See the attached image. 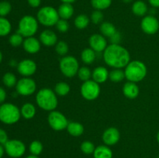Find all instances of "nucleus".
<instances>
[{"label":"nucleus","instance_id":"obj_1","mask_svg":"<svg viewBox=\"0 0 159 158\" xmlns=\"http://www.w3.org/2000/svg\"><path fill=\"white\" fill-rule=\"evenodd\" d=\"M103 59L108 66L121 69L130 60L129 51L120 44H110L103 51Z\"/></svg>","mask_w":159,"mask_h":158},{"label":"nucleus","instance_id":"obj_2","mask_svg":"<svg viewBox=\"0 0 159 158\" xmlns=\"http://www.w3.org/2000/svg\"><path fill=\"white\" fill-rule=\"evenodd\" d=\"M147 67L141 60H132L125 67V78L128 81L139 82L147 75Z\"/></svg>","mask_w":159,"mask_h":158},{"label":"nucleus","instance_id":"obj_3","mask_svg":"<svg viewBox=\"0 0 159 158\" xmlns=\"http://www.w3.org/2000/svg\"><path fill=\"white\" fill-rule=\"evenodd\" d=\"M37 105L45 111H54L57 106L58 101L56 93L50 88H42L36 96Z\"/></svg>","mask_w":159,"mask_h":158},{"label":"nucleus","instance_id":"obj_4","mask_svg":"<svg viewBox=\"0 0 159 158\" xmlns=\"http://www.w3.org/2000/svg\"><path fill=\"white\" fill-rule=\"evenodd\" d=\"M21 116L20 109L12 103H5L0 105V121L7 125L18 122Z\"/></svg>","mask_w":159,"mask_h":158},{"label":"nucleus","instance_id":"obj_5","mask_svg":"<svg viewBox=\"0 0 159 158\" xmlns=\"http://www.w3.org/2000/svg\"><path fill=\"white\" fill-rule=\"evenodd\" d=\"M38 23L45 26H53L60 20L58 12L52 6H43L39 9L37 14Z\"/></svg>","mask_w":159,"mask_h":158},{"label":"nucleus","instance_id":"obj_6","mask_svg":"<svg viewBox=\"0 0 159 158\" xmlns=\"http://www.w3.org/2000/svg\"><path fill=\"white\" fill-rule=\"evenodd\" d=\"M38 29V21L32 15H24L19 23L17 33L21 34L23 37H33Z\"/></svg>","mask_w":159,"mask_h":158},{"label":"nucleus","instance_id":"obj_7","mask_svg":"<svg viewBox=\"0 0 159 158\" xmlns=\"http://www.w3.org/2000/svg\"><path fill=\"white\" fill-rule=\"evenodd\" d=\"M59 68L65 77H72L78 74L79 64L75 57L72 56H66L60 60Z\"/></svg>","mask_w":159,"mask_h":158},{"label":"nucleus","instance_id":"obj_8","mask_svg":"<svg viewBox=\"0 0 159 158\" xmlns=\"http://www.w3.org/2000/svg\"><path fill=\"white\" fill-rule=\"evenodd\" d=\"M81 94L82 97L89 101H93L97 99L100 94V87L99 84L93 80L84 81L81 87Z\"/></svg>","mask_w":159,"mask_h":158},{"label":"nucleus","instance_id":"obj_9","mask_svg":"<svg viewBox=\"0 0 159 158\" xmlns=\"http://www.w3.org/2000/svg\"><path fill=\"white\" fill-rule=\"evenodd\" d=\"M48 124L55 131H61L67 129L68 122L65 115L58 111H51L48 117Z\"/></svg>","mask_w":159,"mask_h":158},{"label":"nucleus","instance_id":"obj_10","mask_svg":"<svg viewBox=\"0 0 159 158\" xmlns=\"http://www.w3.org/2000/svg\"><path fill=\"white\" fill-rule=\"evenodd\" d=\"M5 150L9 156L19 158L23 156L26 151V146L19 139H10L4 145Z\"/></svg>","mask_w":159,"mask_h":158},{"label":"nucleus","instance_id":"obj_11","mask_svg":"<svg viewBox=\"0 0 159 158\" xmlns=\"http://www.w3.org/2000/svg\"><path fill=\"white\" fill-rule=\"evenodd\" d=\"M16 89L18 94L23 96H28L35 92L37 89V85L33 79L25 77L17 81Z\"/></svg>","mask_w":159,"mask_h":158},{"label":"nucleus","instance_id":"obj_12","mask_svg":"<svg viewBox=\"0 0 159 158\" xmlns=\"http://www.w3.org/2000/svg\"><path fill=\"white\" fill-rule=\"evenodd\" d=\"M141 27L145 33L148 35H153L158 31L159 21L154 15H146L141 20Z\"/></svg>","mask_w":159,"mask_h":158},{"label":"nucleus","instance_id":"obj_13","mask_svg":"<svg viewBox=\"0 0 159 158\" xmlns=\"http://www.w3.org/2000/svg\"><path fill=\"white\" fill-rule=\"evenodd\" d=\"M17 71L24 77H30L37 71V64L30 59H24L17 64Z\"/></svg>","mask_w":159,"mask_h":158},{"label":"nucleus","instance_id":"obj_14","mask_svg":"<svg viewBox=\"0 0 159 158\" xmlns=\"http://www.w3.org/2000/svg\"><path fill=\"white\" fill-rule=\"evenodd\" d=\"M90 48L93 50L95 52H102L107 47V41L105 37L100 34H93L89 40Z\"/></svg>","mask_w":159,"mask_h":158},{"label":"nucleus","instance_id":"obj_15","mask_svg":"<svg viewBox=\"0 0 159 158\" xmlns=\"http://www.w3.org/2000/svg\"><path fill=\"white\" fill-rule=\"evenodd\" d=\"M120 138L119 130L115 127H110L104 131L102 139L107 146H113L117 143Z\"/></svg>","mask_w":159,"mask_h":158},{"label":"nucleus","instance_id":"obj_16","mask_svg":"<svg viewBox=\"0 0 159 158\" xmlns=\"http://www.w3.org/2000/svg\"><path fill=\"white\" fill-rule=\"evenodd\" d=\"M40 41L45 46H54L57 43V35L54 31L50 30V29H45L40 33Z\"/></svg>","mask_w":159,"mask_h":158},{"label":"nucleus","instance_id":"obj_17","mask_svg":"<svg viewBox=\"0 0 159 158\" xmlns=\"http://www.w3.org/2000/svg\"><path fill=\"white\" fill-rule=\"evenodd\" d=\"M23 48L29 54H36L40 50V41L34 37H27L23 43Z\"/></svg>","mask_w":159,"mask_h":158},{"label":"nucleus","instance_id":"obj_18","mask_svg":"<svg viewBox=\"0 0 159 158\" xmlns=\"http://www.w3.org/2000/svg\"><path fill=\"white\" fill-rule=\"evenodd\" d=\"M123 93L130 99H134L139 94V88L135 82L127 81L123 87Z\"/></svg>","mask_w":159,"mask_h":158},{"label":"nucleus","instance_id":"obj_19","mask_svg":"<svg viewBox=\"0 0 159 158\" xmlns=\"http://www.w3.org/2000/svg\"><path fill=\"white\" fill-rule=\"evenodd\" d=\"M109 71L104 67H98L92 73L93 81L98 84L104 83L109 78Z\"/></svg>","mask_w":159,"mask_h":158},{"label":"nucleus","instance_id":"obj_20","mask_svg":"<svg viewBox=\"0 0 159 158\" xmlns=\"http://www.w3.org/2000/svg\"><path fill=\"white\" fill-rule=\"evenodd\" d=\"M57 12H58L59 17L61 19L68 20L72 17L73 14H74V8H73L72 5L69 4V3H62L59 6Z\"/></svg>","mask_w":159,"mask_h":158},{"label":"nucleus","instance_id":"obj_21","mask_svg":"<svg viewBox=\"0 0 159 158\" xmlns=\"http://www.w3.org/2000/svg\"><path fill=\"white\" fill-rule=\"evenodd\" d=\"M93 156H94V158H112L113 152L111 149L107 145H101L96 147Z\"/></svg>","mask_w":159,"mask_h":158},{"label":"nucleus","instance_id":"obj_22","mask_svg":"<svg viewBox=\"0 0 159 158\" xmlns=\"http://www.w3.org/2000/svg\"><path fill=\"white\" fill-rule=\"evenodd\" d=\"M148 6L144 1L141 0H138L134 2L132 6V12L134 15L138 16H144L148 12Z\"/></svg>","mask_w":159,"mask_h":158},{"label":"nucleus","instance_id":"obj_23","mask_svg":"<svg viewBox=\"0 0 159 158\" xmlns=\"http://www.w3.org/2000/svg\"><path fill=\"white\" fill-rule=\"evenodd\" d=\"M67 130L71 136L77 137V136H80L84 133V127L79 122H68Z\"/></svg>","mask_w":159,"mask_h":158},{"label":"nucleus","instance_id":"obj_24","mask_svg":"<svg viewBox=\"0 0 159 158\" xmlns=\"http://www.w3.org/2000/svg\"><path fill=\"white\" fill-rule=\"evenodd\" d=\"M20 113L24 119H33L36 115V108L33 104L27 102L22 106L21 109H20Z\"/></svg>","mask_w":159,"mask_h":158},{"label":"nucleus","instance_id":"obj_25","mask_svg":"<svg viewBox=\"0 0 159 158\" xmlns=\"http://www.w3.org/2000/svg\"><path fill=\"white\" fill-rule=\"evenodd\" d=\"M96 57V52L92 48H85L81 54V58L83 63L86 64H91L95 61Z\"/></svg>","mask_w":159,"mask_h":158},{"label":"nucleus","instance_id":"obj_26","mask_svg":"<svg viewBox=\"0 0 159 158\" xmlns=\"http://www.w3.org/2000/svg\"><path fill=\"white\" fill-rule=\"evenodd\" d=\"M100 31L102 36L110 38L116 32V29L113 23H110V22H104L101 24Z\"/></svg>","mask_w":159,"mask_h":158},{"label":"nucleus","instance_id":"obj_27","mask_svg":"<svg viewBox=\"0 0 159 158\" xmlns=\"http://www.w3.org/2000/svg\"><path fill=\"white\" fill-rule=\"evenodd\" d=\"M125 77V73L124 71L119 68H113L110 73H109V78L113 82H120L124 80Z\"/></svg>","mask_w":159,"mask_h":158},{"label":"nucleus","instance_id":"obj_28","mask_svg":"<svg viewBox=\"0 0 159 158\" xmlns=\"http://www.w3.org/2000/svg\"><path fill=\"white\" fill-rule=\"evenodd\" d=\"M90 20L85 14H80L75 19V25L76 28L79 29H83L89 26Z\"/></svg>","mask_w":159,"mask_h":158},{"label":"nucleus","instance_id":"obj_29","mask_svg":"<svg viewBox=\"0 0 159 158\" xmlns=\"http://www.w3.org/2000/svg\"><path fill=\"white\" fill-rule=\"evenodd\" d=\"M12 29L11 23L7 19L0 16V37L7 36Z\"/></svg>","mask_w":159,"mask_h":158},{"label":"nucleus","instance_id":"obj_30","mask_svg":"<svg viewBox=\"0 0 159 158\" xmlns=\"http://www.w3.org/2000/svg\"><path fill=\"white\" fill-rule=\"evenodd\" d=\"M70 86L66 82H58L54 87V92L59 96H65L69 93Z\"/></svg>","mask_w":159,"mask_h":158},{"label":"nucleus","instance_id":"obj_31","mask_svg":"<svg viewBox=\"0 0 159 158\" xmlns=\"http://www.w3.org/2000/svg\"><path fill=\"white\" fill-rule=\"evenodd\" d=\"M112 0H91V4L96 10L107 9L111 6Z\"/></svg>","mask_w":159,"mask_h":158},{"label":"nucleus","instance_id":"obj_32","mask_svg":"<svg viewBox=\"0 0 159 158\" xmlns=\"http://www.w3.org/2000/svg\"><path fill=\"white\" fill-rule=\"evenodd\" d=\"M2 81L4 83V85H6V87L8 88H12L14 87L15 85H16L17 83V80H16V76L14 75L12 73L10 72H8L4 74L2 77Z\"/></svg>","mask_w":159,"mask_h":158},{"label":"nucleus","instance_id":"obj_33","mask_svg":"<svg viewBox=\"0 0 159 158\" xmlns=\"http://www.w3.org/2000/svg\"><path fill=\"white\" fill-rule=\"evenodd\" d=\"M30 151L33 155L38 156L43 151V144L38 140H34L30 145Z\"/></svg>","mask_w":159,"mask_h":158},{"label":"nucleus","instance_id":"obj_34","mask_svg":"<svg viewBox=\"0 0 159 158\" xmlns=\"http://www.w3.org/2000/svg\"><path fill=\"white\" fill-rule=\"evenodd\" d=\"M77 74L79 78L83 81L90 80L92 77L91 71L89 70V68H86V67H82V68H79Z\"/></svg>","mask_w":159,"mask_h":158},{"label":"nucleus","instance_id":"obj_35","mask_svg":"<svg viewBox=\"0 0 159 158\" xmlns=\"http://www.w3.org/2000/svg\"><path fill=\"white\" fill-rule=\"evenodd\" d=\"M55 50L57 54L60 56L66 55L67 53L68 52V45L67 44L66 42L61 40L56 43Z\"/></svg>","mask_w":159,"mask_h":158},{"label":"nucleus","instance_id":"obj_36","mask_svg":"<svg viewBox=\"0 0 159 158\" xmlns=\"http://www.w3.org/2000/svg\"><path fill=\"white\" fill-rule=\"evenodd\" d=\"M9 41L12 46H19L23 43V37L21 34L16 32V33L10 36Z\"/></svg>","mask_w":159,"mask_h":158},{"label":"nucleus","instance_id":"obj_37","mask_svg":"<svg viewBox=\"0 0 159 158\" xmlns=\"http://www.w3.org/2000/svg\"><path fill=\"white\" fill-rule=\"evenodd\" d=\"M95 149H96V147H95L94 144L90 141H84L81 144V150L85 154H92V153H94Z\"/></svg>","mask_w":159,"mask_h":158},{"label":"nucleus","instance_id":"obj_38","mask_svg":"<svg viewBox=\"0 0 159 158\" xmlns=\"http://www.w3.org/2000/svg\"><path fill=\"white\" fill-rule=\"evenodd\" d=\"M12 9V6L7 1H3L0 2V16L4 17L7 15Z\"/></svg>","mask_w":159,"mask_h":158},{"label":"nucleus","instance_id":"obj_39","mask_svg":"<svg viewBox=\"0 0 159 158\" xmlns=\"http://www.w3.org/2000/svg\"><path fill=\"white\" fill-rule=\"evenodd\" d=\"M103 20V14L100 10H95L91 14V21L94 24H99Z\"/></svg>","mask_w":159,"mask_h":158},{"label":"nucleus","instance_id":"obj_40","mask_svg":"<svg viewBox=\"0 0 159 158\" xmlns=\"http://www.w3.org/2000/svg\"><path fill=\"white\" fill-rule=\"evenodd\" d=\"M56 27H57V30L61 33H65L69 29V24H68V21L65 20H59L57 21V24H56Z\"/></svg>","mask_w":159,"mask_h":158},{"label":"nucleus","instance_id":"obj_41","mask_svg":"<svg viewBox=\"0 0 159 158\" xmlns=\"http://www.w3.org/2000/svg\"><path fill=\"white\" fill-rule=\"evenodd\" d=\"M121 39H122V37H121L120 33L117 32V31L112 37H110L111 44H120V43L121 41Z\"/></svg>","mask_w":159,"mask_h":158},{"label":"nucleus","instance_id":"obj_42","mask_svg":"<svg viewBox=\"0 0 159 158\" xmlns=\"http://www.w3.org/2000/svg\"><path fill=\"white\" fill-rule=\"evenodd\" d=\"M8 140L9 139H8V135L6 132L2 129H0V144L5 145Z\"/></svg>","mask_w":159,"mask_h":158},{"label":"nucleus","instance_id":"obj_43","mask_svg":"<svg viewBox=\"0 0 159 158\" xmlns=\"http://www.w3.org/2000/svg\"><path fill=\"white\" fill-rule=\"evenodd\" d=\"M27 2L31 7L37 8L41 4V0H27Z\"/></svg>","mask_w":159,"mask_h":158},{"label":"nucleus","instance_id":"obj_44","mask_svg":"<svg viewBox=\"0 0 159 158\" xmlns=\"http://www.w3.org/2000/svg\"><path fill=\"white\" fill-rule=\"evenodd\" d=\"M6 98V93L4 88H0V103H2Z\"/></svg>","mask_w":159,"mask_h":158},{"label":"nucleus","instance_id":"obj_45","mask_svg":"<svg viewBox=\"0 0 159 158\" xmlns=\"http://www.w3.org/2000/svg\"><path fill=\"white\" fill-rule=\"evenodd\" d=\"M148 2L153 8H159V0H148Z\"/></svg>","mask_w":159,"mask_h":158},{"label":"nucleus","instance_id":"obj_46","mask_svg":"<svg viewBox=\"0 0 159 158\" xmlns=\"http://www.w3.org/2000/svg\"><path fill=\"white\" fill-rule=\"evenodd\" d=\"M4 151H5V148L1 145V144H0V158L2 157L3 154H4Z\"/></svg>","mask_w":159,"mask_h":158},{"label":"nucleus","instance_id":"obj_47","mask_svg":"<svg viewBox=\"0 0 159 158\" xmlns=\"http://www.w3.org/2000/svg\"><path fill=\"white\" fill-rule=\"evenodd\" d=\"M63 3H69V4H71V3L75 2V0H61Z\"/></svg>","mask_w":159,"mask_h":158},{"label":"nucleus","instance_id":"obj_48","mask_svg":"<svg viewBox=\"0 0 159 158\" xmlns=\"http://www.w3.org/2000/svg\"><path fill=\"white\" fill-rule=\"evenodd\" d=\"M26 158H39L37 156H35V155H30V156H26Z\"/></svg>","mask_w":159,"mask_h":158},{"label":"nucleus","instance_id":"obj_49","mask_svg":"<svg viewBox=\"0 0 159 158\" xmlns=\"http://www.w3.org/2000/svg\"><path fill=\"white\" fill-rule=\"evenodd\" d=\"M122 1L124 2V3H130V2H131L133 0H122Z\"/></svg>","mask_w":159,"mask_h":158},{"label":"nucleus","instance_id":"obj_50","mask_svg":"<svg viewBox=\"0 0 159 158\" xmlns=\"http://www.w3.org/2000/svg\"><path fill=\"white\" fill-rule=\"evenodd\" d=\"M2 52L0 51V63L2 62Z\"/></svg>","mask_w":159,"mask_h":158},{"label":"nucleus","instance_id":"obj_51","mask_svg":"<svg viewBox=\"0 0 159 158\" xmlns=\"http://www.w3.org/2000/svg\"><path fill=\"white\" fill-rule=\"evenodd\" d=\"M157 141H158V143L159 144V131H158V134H157Z\"/></svg>","mask_w":159,"mask_h":158},{"label":"nucleus","instance_id":"obj_52","mask_svg":"<svg viewBox=\"0 0 159 158\" xmlns=\"http://www.w3.org/2000/svg\"><path fill=\"white\" fill-rule=\"evenodd\" d=\"M158 158H159V156H158Z\"/></svg>","mask_w":159,"mask_h":158}]
</instances>
